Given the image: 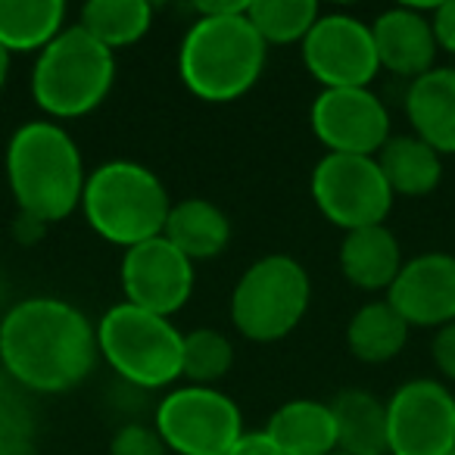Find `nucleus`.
I'll return each instance as SVG.
<instances>
[{
    "label": "nucleus",
    "instance_id": "nucleus-15",
    "mask_svg": "<svg viewBox=\"0 0 455 455\" xmlns=\"http://www.w3.org/2000/svg\"><path fill=\"white\" fill-rule=\"evenodd\" d=\"M368 26H371L380 69L409 78V82L434 69V57L440 47H436L434 28H430V16H424L418 7L384 10Z\"/></svg>",
    "mask_w": 455,
    "mask_h": 455
},
{
    "label": "nucleus",
    "instance_id": "nucleus-21",
    "mask_svg": "<svg viewBox=\"0 0 455 455\" xmlns=\"http://www.w3.org/2000/svg\"><path fill=\"white\" fill-rule=\"evenodd\" d=\"M63 0H0V47L13 53H41L66 28Z\"/></svg>",
    "mask_w": 455,
    "mask_h": 455
},
{
    "label": "nucleus",
    "instance_id": "nucleus-27",
    "mask_svg": "<svg viewBox=\"0 0 455 455\" xmlns=\"http://www.w3.org/2000/svg\"><path fill=\"white\" fill-rule=\"evenodd\" d=\"M28 396L0 371V455H38V415Z\"/></svg>",
    "mask_w": 455,
    "mask_h": 455
},
{
    "label": "nucleus",
    "instance_id": "nucleus-20",
    "mask_svg": "<svg viewBox=\"0 0 455 455\" xmlns=\"http://www.w3.org/2000/svg\"><path fill=\"white\" fill-rule=\"evenodd\" d=\"M337 424V452L387 455V403L362 387H347L331 399Z\"/></svg>",
    "mask_w": 455,
    "mask_h": 455
},
{
    "label": "nucleus",
    "instance_id": "nucleus-14",
    "mask_svg": "<svg viewBox=\"0 0 455 455\" xmlns=\"http://www.w3.org/2000/svg\"><path fill=\"white\" fill-rule=\"evenodd\" d=\"M387 303L409 328H443L455 322V256L421 253L403 262Z\"/></svg>",
    "mask_w": 455,
    "mask_h": 455
},
{
    "label": "nucleus",
    "instance_id": "nucleus-19",
    "mask_svg": "<svg viewBox=\"0 0 455 455\" xmlns=\"http://www.w3.org/2000/svg\"><path fill=\"white\" fill-rule=\"evenodd\" d=\"M403 268V247L387 225L347 231L340 243V272L353 287L368 293L390 291Z\"/></svg>",
    "mask_w": 455,
    "mask_h": 455
},
{
    "label": "nucleus",
    "instance_id": "nucleus-30",
    "mask_svg": "<svg viewBox=\"0 0 455 455\" xmlns=\"http://www.w3.org/2000/svg\"><path fill=\"white\" fill-rule=\"evenodd\" d=\"M430 28H434L436 47L455 57V0L436 4V7L430 10Z\"/></svg>",
    "mask_w": 455,
    "mask_h": 455
},
{
    "label": "nucleus",
    "instance_id": "nucleus-35",
    "mask_svg": "<svg viewBox=\"0 0 455 455\" xmlns=\"http://www.w3.org/2000/svg\"><path fill=\"white\" fill-rule=\"evenodd\" d=\"M331 455H343V452H331Z\"/></svg>",
    "mask_w": 455,
    "mask_h": 455
},
{
    "label": "nucleus",
    "instance_id": "nucleus-25",
    "mask_svg": "<svg viewBox=\"0 0 455 455\" xmlns=\"http://www.w3.org/2000/svg\"><path fill=\"white\" fill-rule=\"evenodd\" d=\"M322 16L315 0H250L247 20L268 44H303Z\"/></svg>",
    "mask_w": 455,
    "mask_h": 455
},
{
    "label": "nucleus",
    "instance_id": "nucleus-28",
    "mask_svg": "<svg viewBox=\"0 0 455 455\" xmlns=\"http://www.w3.org/2000/svg\"><path fill=\"white\" fill-rule=\"evenodd\" d=\"M109 455H169L156 427L140 421H128L109 440Z\"/></svg>",
    "mask_w": 455,
    "mask_h": 455
},
{
    "label": "nucleus",
    "instance_id": "nucleus-12",
    "mask_svg": "<svg viewBox=\"0 0 455 455\" xmlns=\"http://www.w3.org/2000/svg\"><path fill=\"white\" fill-rule=\"evenodd\" d=\"M312 132L340 156H378L390 140V113L371 88H331L312 103Z\"/></svg>",
    "mask_w": 455,
    "mask_h": 455
},
{
    "label": "nucleus",
    "instance_id": "nucleus-11",
    "mask_svg": "<svg viewBox=\"0 0 455 455\" xmlns=\"http://www.w3.org/2000/svg\"><path fill=\"white\" fill-rule=\"evenodd\" d=\"M303 66L322 91L368 88L380 72L371 26L349 13H322L303 41Z\"/></svg>",
    "mask_w": 455,
    "mask_h": 455
},
{
    "label": "nucleus",
    "instance_id": "nucleus-16",
    "mask_svg": "<svg viewBox=\"0 0 455 455\" xmlns=\"http://www.w3.org/2000/svg\"><path fill=\"white\" fill-rule=\"evenodd\" d=\"M405 116L415 138L440 156L455 153V69H430L409 82Z\"/></svg>",
    "mask_w": 455,
    "mask_h": 455
},
{
    "label": "nucleus",
    "instance_id": "nucleus-5",
    "mask_svg": "<svg viewBox=\"0 0 455 455\" xmlns=\"http://www.w3.org/2000/svg\"><path fill=\"white\" fill-rule=\"evenodd\" d=\"M116 84V53L84 28L66 26L32 69V97L51 122H69L103 107Z\"/></svg>",
    "mask_w": 455,
    "mask_h": 455
},
{
    "label": "nucleus",
    "instance_id": "nucleus-1",
    "mask_svg": "<svg viewBox=\"0 0 455 455\" xmlns=\"http://www.w3.org/2000/svg\"><path fill=\"white\" fill-rule=\"evenodd\" d=\"M97 359V324L69 299L28 297L0 315V371L26 393L76 390Z\"/></svg>",
    "mask_w": 455,
    "mask_h": 455
},
{
    "label": "nucleus",
    "instance_id": "nucleus-9",
    "mask_svg": "<svg viewBox=\"0 0 455 455\" xmlns=\"http://www.w3.org/2000/svg\"><path fill=\"white\" fill-rule=\"evenodd\" d=\"M312 200L318 212L347 235L384 225L393 209V190L374 156L324 153L312 169Z\"/></svg>",
    "mask_w": 455,
    "mask_h": 455
},
{
    "label": "nucleus",
    "instance_id": "nucleus-29",
    "mask_svg": "<svg viewBox=\"0 0 455 455\" xmlns=\"http://www.w3.org/2000/svg\"><path fill=\"white\" fill-rule=\"evenodd\" d=\"M430 355H434L436 371L455 384V322L436 328L434 343H430Z\"/></svg>",
    "mask_w": 455,
    "mask_h": 455
},
{
    "label": "nucleus",
    "instance_id": "nucleus-22",
    "mask_svg": "<svg viewBox=\"0 0 455 455\" xmlns=\"http://www.w3.org/2000/svg\"><path fill=\"white\" fill-rule=\"evenodd\" d=\"M378 165L393 196H427L443 178V156L415 134H396L380 147Z\"/></svg>",
    "mask_w": 455,
    "mask_h": 455
},
{
    "label": "nucleus",
    "instance_id": "nucleus-4",
    "mask_svg": "<svg viewBox=\"0 0 455 455\" xmlns=\"http://www.w3.org/2000/svg\"><path fill=\"white\" fill-rule=\"evenodd\" d=\"M169 190L153 169L128 159L97 165L84 181L82 212L97 237L122 250H132L153 237H163L169 219Z\"/></svg>",
    "mask_w": 455,
    "mask_h": 455
},
{
    "label": "nucleus",
    "instance_id": "nucleus-24",
    "mask_svg": "<svg viewBox=\"0 0 455 455\" xmlns=\"http://www.w3.org/2000/svg\"><path fill=\"white\" fill-rule=\"evenodd\" d=\"M153 7L147 0H88L78 10V28L109 51L132 47L150 32Z\"/></svg>",
    "mask_w": 455,
    "mask_h": 455
},
{
    "label": "nucleus",
    "instance_id": "nucleus-6",
    "mask_svg": "<svg viewBox=\"0 0 455 455\" xmlns=\"http://www.w3.org/2000/svg\"><path fill=\"white\" fill-rule=\"evenodd\" d=\"M184 334L172 318L153 315L132 303H116L97 322L103 362L138 390H163L181 378Z\"/></svg>",
    "mask_w": 455,
    "mask_h": 455
},
{
    "label": "nucleus",
    "instance_id": "nucleus-8",
    "mask_svg": "<svg viewBox=\"0 0 455 455\" xmlns=\"http://www.w3.org/2000/svg\"><path fill=\"white\" fill-rule=\"evenodd\" d=\"M153 427L165 449L178 455H228L241 440V405L215 387H178L159 399Z\"/></svg>",
    "mask_w": 455,
    "mask_h": 455
},
{
    "label": "nucleus",
    "instance_id": "nucleus-17",
    "mask_svg": "<svg viewBox=\"0 0 455 455\" xmlns=\"http://www.w3.org/2000/svg\"><path fill=\"white\" fill-rule=\"evenodd\" d=\"M262 434L284 455H331L337 452L334 411L322 399H287L268 415Z\"/></svg>",
    "mask_w": 455,
    "mask_h": 455
},
{
    "label": "nucleus",
    "instance_id": "nucleus-10",
    "mask_svg": "<svg viewBox=\"0 0 455 455\" xmlns=\"http://www.w3.org/2000/svg\"><path fill=\"white\" fill-rule=\"evenodd\" d=\"M455 396L434 378H411L387 399V455H449Z\"/></svg>",
    "mask_w": 455,
    "mask_h": 455
},
{
    "label": "nucleus",
    "instance_id": "nucleus-31",
    "mask_svg": "<svg viewBox=\"0 0 455 455\" xmlns=\"http://www.w3.org/2000/svg\"><path fill=\"white\" fill-rule=\"evenodd\" d=\"M228 455H284V452L262 430H256V434H243Z\"/></svg>",
    "mask_w": 455,
    "mask_h": 455
},
{
    "label": "nucleus",
    "instance_id": "nucleus-7",
    "mask_svg": "<svg viewBox=\"0 0 455 455\" xmlns=\"http://www.w3.org/2000/svg\"><path fill=\"white\" fill-rule=\"evenodd\" d=\"M312 303L303 262L275 253L256 259L231 291V324L253 343H278L299 328Z\"/></svg>",
    "mask_w": 455,
    "mask_h": 455
},
{
    "label": "nucleus",
    "instance_id": "nucleus-3",
    "mask_svg": "<svg viewBox=\"0 0 455 455\" xmlns=\"http://www.w3.org/2000/svg\"><path fill=\"white\" fill-rule=\"evenodd\" d=\"M266 57L268 47L250 26L247 10L196 16L178 47V76L203 103H231L259 82Z\"/></svg>",
    "mask_w": 455,
    "mask_h": 455
},
{
    "label": "nucleus",
    "instance_id": "nucleus-34",
    "mask_svg": "<svg viewBox=\"0 0 455 455\" xmlns=\"http://www.w3.org/2000/svg\"><path fill=\"white\" fill-rule=\"evenodd\" d=\"M7 297H10V284H7V275L0 272V309L7 312L10 306H7Z\"/></svg>",
    "mask_w": 455,
    "mask_h": 455
},
{
    "label": "nucleus",
    "instance_id": "nucleus-32",
    "mask_svg": "<svg viewBox=\"0 0 455 455\" xmlns=\"http://www.w3.org/2000/svg\"><path fill=\"white\" fill-rule=\"evenodd\" d=\"M13 231H16V237H20L22 243H35L47 231V225H44V221H38V219H32V215H22L20 212Z\"/></svg>",
    "mask_w": 455,
    "mask_h": 455
},
{
    "label": "nucleus",
    "instance_id": "nucleus-33",
    "mask_svg": "<svg viewBox=\"0 0 455 455\" xmlns=\"http://www.w3.org/2000/svg\"><path fill=\"white\" fill-rule=\"evenodd\" d=\"M7 76H10V53L0 47V91H4V84H7Z\"/></svg>",
    "mask_w": 455,
    "mask_h": 455
},
{
    "label": "nucleus",
    "instance_id": "nucleus-23",
    "mask_svg": "<svg viewBox=\"0 0 455 455\" xmlns=\"http://www.w3.org/2000/svg\"><path fill=\"white\" fill-rule=\"evenodd\" d=\"M409 340V324L387 299H374L353 312L347 324V347L365 365H384L396 359Z\"/></svg>",
    "mask_w": 455,
    "mask_h": 455
},
{
    "label": "nucleus",
    "instance_id": "nucleus-18",
    "mask_svg": "<svg viewBox=\"0 0 455 455\" xmlns=\"http://www.w3.org/2000/svg\"><path fill=\"white\" fill-rule=\"evenodd\" d=\"M163 237L196 266V262L215 259V256H221L228 250V243H231V219L212 200L188 196V200L172 203Z\"/></svg>",
    "mask_w": 455,
    "mask_h": 455
},
{
    "label": "nucleus",
    "instance_id": "nucleus-36",
    "mask_svg": "<svg viewBox=\"0 0 455 455\" xmlns=\"http://www.w3.org/2000/svg\"><path fill=\"white\" fill-rule=\"evenodd\" d=\"M449 455H455V449H452V452H449Z\"/></svg>",
    "mask_w": 455,
    "mask_h": 455
},
{
    "label": "nucleus",
    "instance_id": "nucleus-26",
    "mask_svg": "<svg viewBox=\"0 0 455 455\" xmlns=\"http://www.w3.org/2000/svg\"><path fill=\"white\" fill-rule=\"evenodd\" d=\"M235 365V343L219 328H196L184 334L181 378L194 387H215Z\"/></svg>",
    "mask_w": 455,
    "mask_h": 455
},
{
    "label": "nucleus",
    "instance_id": "nucleus-13",
    "mask_svg": "<svg viewBox=\"0 0 455 455\" xmlns=\"http://www.w3.org/2000/svg\"><path fill=\"white\" fill-rule=\"evenodd\" d=\"M119 281L125 303L153 312V315L172 318L188 306L196 275L188 256L178 253L165 237H153V241L125 250Z\"/></svg>",
    "mask_w": 455,
    "mask_h": 455
},
{
    "label": "nucleus",
    "instance_id": "nucleus-2",
    "mask_svg": "<svg viewBox=\"0 0 455 455\" xmlns=\"http://www.w3.org/2000/svg\"><path fill=\"white\" fill-rule=\"evenodd\" d=\"M88 172L76 138L60 122L35 119L7 144V184L22 215L57 225L82 209Z\"/></svg>",
    "mask_w": 455,
    "mask_h": 455
}]
</instances>
